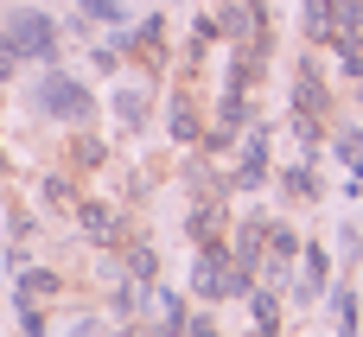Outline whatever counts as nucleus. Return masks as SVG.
Segmentation results:
<instances>
[{"label": "nucleus", "instance_id": "1", "mask_svg": "<svg viewBox=\"0 0 363 337\" xmlns=\"http://www.w3.org/2000/svg\"><path fill=\"white\" fill-rule=\"evenodd\" d=\"M6 45L26 51V57H45V51H51V19H45V13H19V19L6 25Z\"/></svg>", "mask_w": 363, "mask_h": 337}, {"label": "nucleus", "instance_id": "2", "mask_svg": "<svg viewBox=\"0 0 363 337\" xmlns=\"http://www.w3.org/2000/svg\"><path fill=\"white\" fill-rule=\"evenodd\" d=\"M45 108H51V115H83L89 102H83V89H77L70 76H51V83H45Z\"/></svg>", "mask_w": 363, "mask_h": 337}, {"label": "nucleus", "instance_id": "3", "mask_svg": "<svg viewBox=\"0 0 363 337\" xmlns=\"http://www.w3.org/2000/svg\"><path fill=\"white\" fill-rule=\"evenodd\" d=\"M13 57H19V51H13V45H6V38H0V76H6V70H13Z\"/></svg>", "mask_w": 363, "mask_h": 337}]
</instances>
